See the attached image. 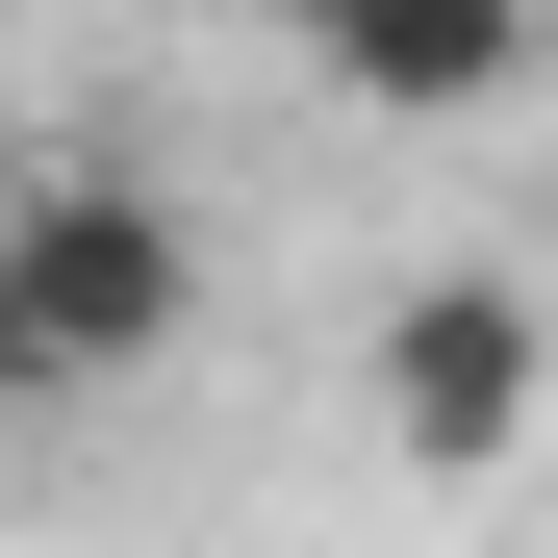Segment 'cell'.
<instances>
[{
  "mask_svg": "<svg viewBox=\"0 0 558 558\" xmlns=\"http://www.w3.org/2000/svg\"><path fill=\"white\" fill-rule=\"evenodd\" d=\"M279 51H305L330 102H381V128H483V102L558 76L533 0H279Z\"/></svg>",
  "mask_w": 558,
  "mask_h": 558,
  "instance_id": "3",
  "label": "cell"
},
{
  "mask_svg": "<svg viewBox=\"0 0 558 558\" xmlns=\"http://www.w3.org/2000/svg\"><path fill=\"white\" fill-rule=\"evenodd\" d=\"M204 330V229L102 153H26L0 178V407H76V381H153Z\"/></svg>",
  "mask_w": 558,
  "mask_h": 558,
  "instance_id": "1",
  "label": "cell"
},
{
  "mask_svg": "<svg viewBox=\"0 0 558 558\" xmlns=\"http://www.w3.org/2000/svg\"><path fill=\"white\" fill-rule=\"evenodd\" d=\"M533 407H558L533 279H483V254H457V279H407V305H381V457H407V483H508V457H533Z\"/></svg>",
  "mask_w": 558,
  "mask_h": 558,
  "instance_id": "2",
  "label": "cell"
},
{
  "mask_svg": "<svg viewBox=\"0 0 558 558\" xmlns=\"http://www.w3.org/2000/svg\"><path fill=\"white\" fill-rule=\"evenodd\" d=\"M0 178H26V102H0Z\"/></svg>",
  "mask_w": 558,
  "mask_h": 558,
  "instance_id": "4",
  "label": "cell"
}]
</instances>
